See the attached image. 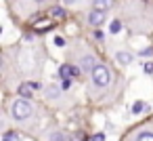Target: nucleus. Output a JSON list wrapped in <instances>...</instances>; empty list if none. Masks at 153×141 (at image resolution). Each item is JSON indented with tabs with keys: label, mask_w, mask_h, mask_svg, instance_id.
<instances>
[{
	"label": "nucleus",
	"mask_w": 153,
	"mask_h": 141,
	"mask_svg": "<svg viewBox=\"0 0 153 141\" xmlns=\"http://www.w3.org/2000/svg\"><path fill=\"white\" fill-rule=\"evenodd\" d=\"M59 76H61V78H69V76H74V65H61Z\"/></svg>",
	"instance_id": "obj_8"
},
{
	"label": "nucleus",
	"mask_w": 153,
	"mask_h": 141,
	"mask_svg": "<svg viewBox=\"0 0 153 141\" xmlns=\"http://www.w3.org/2000/svg\"><path fill=\"white\" fill-rule=\"evenodd\" d=\"M143 110H145V103H143V101H136V103L132 105V114H140Z\"/></svg>",
	"instance_id": "obj_10"
},
{
	"label": "nucleus",
	"mask_w": 153,
	"mask_h": 141,
	"mask_svg": "<svg viewBox=\"0 0 153 141\" xmlns=\"http://www.w3.org/2000/svg\"><path fill=\"white\" fill-rule=\"evenodd\" d=\"M94 68H97V63H94V59H92V57H84V59H82V70L92 72Z\"/></svg>",
	"instance_id": "obj_7"
},
{
	"label": "nucleus",
	"mask_w": 153,
	"mask_h": 141,
	"mask_svg": "<svg viewBox=\"0 0 153 141\" xmlns=\"http://www.w3.org/2000/svg\"><path fill=\"white\" fill-rule=\"evenodd\" d=\"M32 112H34V107H32V103L27 101V97L15 99L13 105H11V114H13L15 120H27V118L32 116Z\"/></svg>",
	"instance_id": "obj_1"
},
{
	"label": "nucleus",
	"mask_w": 153,
	"mask_h": 141,
	"mask_svg": "<svg viewBox=\"0 0 153 141\" xmlns=\"http://www.w3.org/2000/svg\"><path fill=\"white\" fill-rule=\"evenodd\" d=\"M51 15L53 17H63V11L61 9H51Z\"/></svg>",
	"instance_id": "obj_14"
},
{
	"label": "nucleus",
	"mask_w": 153,
	"mask_h": 141,
	"mask_svg": "<svg viewBox=\"0 0 153 141\" xmlns=\"http://www.w3.org/2000/svg\"><path fill=\"white\" fill-rule=\"evenodd\" d=\"M115 61H117L120 65H128V63L132 61V55L126 53V51H117V53H115Z\"/></svg>",
	"instance_id": "obj_5"
},
{
	"label": "nucleus",
	"mask_w": 153,
	"mask_h": 141,
	"mask_svg": "<svg viewBox=\"0 0 153 141\" xmlns=\"http://www.w3.org/2000/svg\"><path fill=\"white\" fill-rule=\"evenodd\" d=\"M46 97H59V91L51 86V88H46Z\"/></svg>",
	"instance_id": "obj_12"
},
{
	"label": "nucleus",
	"mask_w": 153,
	"mask_h": 141,
	"mask_svg": "<svg viewBox=\"0 0 153 141\" xmlns=\"http://www.w3.org/2000/svg\"><path fill=\"white\" fill-rule=\"evenodd\" d=\"M92 141H105V133H97V135H92Z\"/></svg>",
	"instance_id": "obj_16"
},
{
	"label": "nucleus",
	"mask_w": 153,
	"mask_h": 141,
	"mask_svg": "<svg viewBox=\"0 0 153 141\" xmlns=\"http://www.w3.org/2000/svg\"><path fill=\"white\" fill-rule=\"evenodd\" d=\"M55 44H57V46H63L65 40H63V38H55Z\"/></svg>",
	"instance_id": "obj_19"
},
{
	"label": "nucleus",
	"mask_w": 153,
	"mask_h": 141,
	"mask_svg": "<svg viewBox=\"0 0 153 141\" xmlns=\"http://www.w3.org/2000/svg\"><path fill=\"white\" fill-rule=\"evenodd\" d=\"M92 36H94V40H99V42H103V38H105V34H103V32H99V30H97Z\"/></svg>",
	"instance_id": "obj_15"
},
{
	"label": "nucleus",
	"mask_w": 153,
	"mask_h": 141,
	"mask_svg": "<svg viewBox=\"0 0 153 141\" xmlns=\"http://www.w3.org/2000/svg\"><path fill=\"white\" fill-rule=\"evenodd\" d=\"M69 86H71V78H63V84H61V88H63V91H67Z\"/></svg>",
	"instance_id": "obj_13"
},
{
	"label": "nucleus",
	"mask_w": 153,
	"mask_h": 141,
	"mask_svg": "<svg viewBox=\"0 0 153 141\" xmlns=\"http://www.w3.org/2000/svg\"><path fill=\"white\" fill-rule=\"evenodd\" d=\"M136 141H153V133L151 130H143V133H138Z\"/></svg>",
	"instance_id": "obj_9"
},
{
	"label": "nucleus",
	"mask_w": 153,
	"mask_h": 141,
	"mask_svg": "<svg viewBox=\"0 0 153 141\" xmlns=\"http://www.w3.org/2000/svg\"><path fill=\"white\" fill-rule=\"evenodd\" d=\"M2 141H15V135L13 133H4V139Z\"/></svg>",
	"instance_id": "obj_18"
},
{
	"label": "nucleus",
	"mask_w": 153,
	"mask_h": 141,
	"mask_svg": "<svg viewBox=\"0 0 153 141\" xmlns=\"http://www.w3.org/2000/svg\"><path fill=\"white\" fill-rule=\"evenodd\" d=\"M92 7L99 11H109L113 7V0H92Z\"/></svg>",
	"instance_id": "obj_6"
},
{
	"label": "nucleus",
	"mask_w": 153,
	"mask_h": 141,
	"mask_svg": "<svg viewBox=\"0 0 153 141\" xmlns=\"http://www.w3.org/2000/svg\"><path fill=\"white\" fill-rule=\"evenodd\" d=\"M92 80H94V84H97V86H107V84H109V80H111L109 70H107L105 65H97V68L92 70Z\"/></svg>",
	"instance_id": "obj_2"
},
{
	"label": "nucleus",
	"mask_w": 153,
	"mask_h": 141,
	"mask_svg": "<svg viewBox=\"0 0 153 141\" xmlns=\"http://www.w3.org/2000/svg\"><path fill=\"white\" fill-rule=\"evenodd\" d=\"M38 88H40V82H23L19 86V95L21 97H32L34 91H38Z\"/></svg>",
	"instance_id": "obj_3"
},
{
	"label": "nucleus",
	"mask_w": 153,
	"mask_h": 141,
	"mask_svg": "<svg viewBox=\"0 0 153 141\" xmlns=\"http://www.w3.org/2000/svg\"><path fill=\"white\" fill-rule=\"evenodd\" d=\"M88 21H90V26H101V23L105 21V11H99V9H94V11L88 15Z\"/></svg>",
	"instance_id": "obj_4"
},
{
	"label": "nucleus",
	"mask_w": 153,
	"mask_h": 141,
	"mask_svg": "<svg viewBox=\"0 0 153 141\" xmlns=\"http://www.w3.org/2000/svg\"><path fill=\"white\" fill-rule=\"evenodd\" d=\"M151 53H153V49H145V51H143V53H140V55H143V57H149V55H151Z\"/></svg>",
	"instance_id": "obj_20"
},
{
	"label": "nucleus",
	"mask_w": 153,
	"mask_h": 141,
	"mask_svg": "<svg viewBox=\"0 0 153 141\" xmlns=\"http://www.w3.org/2000/svg\"><path fill=\"white\" fill-rule=\"evenodd\" d=\"M36 2H44V0H36Z\"/></svg>",
	"instance_id": "obj_22"
},
{
	"label": "nucleus",
	"mask_w": 153,
	"mask_h": 141,
	"mask_svg": "<svg viewBox=\"0 0 153 141\" xmlns=\"http://www.w3.org/2000/svg\"><path fill=\"white\" fill-rule=\"evenodd\" d=\"M143 72H145V74H153V63H147V65L143 68Z\"/></svg>",
	"instance_id": "obj_17"
},
{
	"label": "nucleus",
	"mask_w": 153,
	"mask_h": 141,
	"mask_svg": "<svg viewBox=\"0 0 153 141\" xmlns=\"http://www.w3.org/2000/svg\"><path fill=\"white\" fill-rule=\"evenodd\" d=\"M120 30H122V21H117V19H115V21H111V32H113V34H117Z\"/></svg>",
	"instance_id": "obj_11"
},
{
	"label": "nucleus",
	"mask_w": 153,
	"mask_h": 141,
	"mask_svg": "<svg viewBox=\"0 0 153 141\" xmlns=\"http://www.w3.org/2000/svg\"><path fill=\"white\" fill-rule=\"evenodd\" d=\"M63 2H67V4H71V2H76V0H63Z\"/></svg>",
	"instance_id": "obj_21"
}]
</instances>
